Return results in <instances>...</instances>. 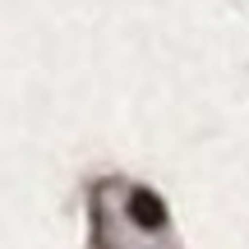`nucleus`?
Returning <instances> with one entry per match:
<instances>
[{"label": "nucleus", "mask_w": 249, "mask_h": 249, "mask_svg": "<svg viewBox=\"0 0 249 249\" xmlns=\"http://www.w3.org/2000/svg\"><path fill=\"white\" fill-rule=\"evenodd\" d=\"M129 217H134V226H143V231H157V226L166 222V203H161L152 189H134L129 194Z\"/></svg>", "instance_id": "obj_1"}]
</instances>
